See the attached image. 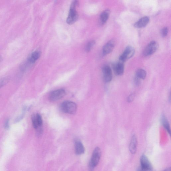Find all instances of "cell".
<instances>
[{"mask_svg": "<svg viewBox=\"0 0 171 171\" xmlns=\"http://www.w3.org/2000/svg\"><path fill=\"white\" fill-rule=\"evenodd\" d=\"M78 5L77 1H73L70 8L69 14L67 20V22L69 25H72L76 22L78 19V15L76 8Z\"/></svg>", "mask_w": 171, "mask_h": 171, "instance_id": "obj_1", "label": "cell"}, {"mask_svg": "<svg viewBox=\"0 0 171 171\" xmlns=\"http://www.w3.org/2000/svg\"><path fill=\"white\" fill-rule=\"evenodd\" d=\"M101 150L98 147H97L94 150L92 154L91 159L89 163V169L92 171L95 167L98 165L101 157Z\"/></svg>", "mask_w": 171, "mask_h": 171, "instance_id": "obj_2", "label": "cell"}, {"mask_svg": "<svg viewBox=\"0 0 171 171\" xmlns=\"http://www.w3.org/2000/svg\"><path fill=\"white\" fill-rule=\"evenodd\" d=\"M61 108L63 112L70 115H74L77 112V106L74 102L66 101L63 102Z\"/></svg>", "mask_w": 171, "mask_h": 171, "instance_id": "obj_3", "label": "cell"}, {"mask_svg": "<svg viewBox=\"0 0 171 171\" xmlns=\"http://www.w3.org/2000/svg\"><path fill=\"white\" fill-rule=\"evenodd\" d=\"M140 166L137 171H152L153 167L147 157L142 155L140 159Z\"/></svg>", "mask_w": 171, "mask_h": 171, "instance_id": "obj_4", "label": "cell"}, {"mask_svg": "<svg viewBox=\"0 0 171 171\" xmlns=\"http://www.w3.org/2000/svg\"><path fill=\"white\" fill-rule=\"evenodd\" d=\"M135 50L131 46H128L125 48V51L119 57L120 61L123 63L131 58L135 53Z\"/></svg>", "mask_w": 171, "mask_h": 171, "instance_id": "obj_5", "label": "cell"}, {"mask_svg": "<svg viewBox=\"0 0 171 171\" xmlns=\"http://www.w3.org/2000/svg\"><path fill=\"white\" fill-rule=\"evenodd\" d=\"M158 47V43L155 41H152L146 46L143 52V54L145 56L152 55L156 52Z\"/></svg>", "mask_w": 171, "mask_h": 171, "instance_id": "obj_6", "label": "cell"}, {"mask_svg": "<svg viewBox=\"0 0 171 171\" xmlns=\"http://www.w3.org/2000/svg\"><path fill=\"white\" fill-rule=\"evenodd\" d=\"M66 95V92L64 90L59 89L54 91L52 92L49 96V100L51 102H54L61 99Z\"/></svg>", "mask_w": 171, "mask_h": 171, "instance_id": "obj_7", "label": "cell"}, {"mask_svg": "<svg viewBox=\"0 0 171 171\" xmlns=\"http://www.w3.org/2000/svg\"><path fill=\"white\" fill-rule=\"evenodd\" d=\"M104 81L108 83L111 81L113 75L112 69L108 65H105L102 68Z\"/></svg>", "mask_w": 171, "mask_h": 171, "instance_id": "obj_8", "label": "cell"}, {"mask_svg": "<svg viewBox=\"0 0 171 171\" xmlns=\"http://www.w3.org/2000/svg\"><path fill=\"white\" fill-rule=\"evenodd\" d=\"M115 42L112 39L107 42L104 46L103 49V53L104 55H106L111 53L115 47Z\"/></svg>", "mask_w": 171, "mask_h": 171, "instance_id": "obj_9", "label": "cell"}, {"mask_svg": "<svg viewBox=\"0 0 171 171\" xmlns=\"http://www.w3.org/2000/svg\"><path fill=\"white\" fill-rule=\"evenodd\" d=\"M113 69L117 75H122L125 70V65L124 63L120 61L117 63L115 64H114Z\"/></svg>", "mask_w": 171, "mask_h": 171, "instance_id": "obj_10", "label": "cell"}, {"mask_svg": "<svg viewBox=\"0 0 171 171\" xmlns=\"http://www.w3.org/2000/svg\"><path fill=\"white\" fill-rule=\"evenodd\" d=\"M149 17L145 16L141 18L135 24V27L137 28H142L146 26L149 22Z\"/></svg>", "mask_w": 171, "mask_h": 171, "instance_id": "obj_11", "label": "cell"}, {"mask_svg": "<svg viewBox=\"0 0 171 171\" xmlns=\"http://www.w3.org/2000/svg\"><path fill=\"white\" fill-rule=\"evenodd\" d=\"M137 145V137L135 135H133L131 140L129 150L131 153L135 155L136 153Z\"/></svg>", "mask_w": 171, "mask_h": 171, "instance_id": "obj_12", "label": "cell"}, {"mask_svg": "<svg viewBox=\"0 0 171 171\" xmlns=\"http://www.w3.org/2000/svg\"><path fill=\"white\" fill-rule=\"evenodd\" d=\"M75 153L77 155H81L84 153L85 149L82 143L79 141H77L75 143Z\"/></svg>", "mask_w": 171, "mask_h": 171, "instance_id": "obj_13", "label": "cell"}, {"mask_svg": "<svg viewBox=\"0 0 171 171\" xmlns=\"http://www.w3.org/2000/svg\"><path fill=\"white\" fill-rule=\"evenodd\" d=\"M110 12L109 10L107 9L103 12L100 16L101 24L103 25L108 21L109 18Z\"/></svg>", "mask_w": 171, "mask_h": 171, "instance_id": "obj_14", "label": "cell"}, {"mask_svg": "<svg viewBox=\"0 0 171 171\" xmlns=\"http://www.w3.org/2000/svg\"><path fill=\"white\" fill-rule=\"evenodd\" d=\"M41 55V53L39 51L33 52L29 57L28 59V62L31 63H34L39 58Z\"/></svg>", "mask_w": 171, "mask_h": 171, "instance_id": "obj_15", "label": "cell"}, {"mask_svg": "<svg viewBox=\"0 0 171 171\" xmlns=\"http://www.w3.org/2000/svg\"><path fill=\"white\" fill-rule=\"evenodd\" d=\"M162 122L164 128L166 130L167 132L170 135L171 130L169 122L166 117L165 115H163L162 118Z\"/></svg>", "mask_w": 171, "mask_h": 171, "instance_id": "obj_16", "label": "cell"}, {"mask_svg": "<svg viewBox=\"0 0 171 171\" xmlns=\"http://www.w3.org/2000/svg\"><path fill=\"white\" fill-rule=\"evenodd\" d=\"M146 73L145 70L140 69L137 70L136 76L139 79H144L146 78Z\"/></svg>", "mask_w": 171, "mask_h": 171, "instance_id": "obj_17", "label": "cell"}, {"mask_svg": "<svg viewBox=\"0 0 171 171\" xmlns=\"http://www.w3.org/2000/svg\"><path fill=\"white\" fill-rule=\"evenodd\" d=\"M95 43V41H92L89 42L88 43L86 47V51L87 52H90L91 50L93 47L94 46Z\"/></svg>", "mask_w": 171, "mask_h": 171, "instance_id": "obj_18", "label": "cell"}, {"mask_svg": "<svg viewBox=\"0 0 171 171\" xmlns=\"http://www.w3.org/2000/svg\"><path fill=\"white\" fill-rule=\"evenodd\" d=\"M36 118L39 127H41L43 125L42 117L39 114H37L36 115Z\"/></svg>", "mask_w": 171, "mask_h": 171, "instance_id": "obj_19", "label": "cell"}, {"mask_svg": "<svg viewBox=\"0 0 171 171\" xmlns=\"http://www.w3.org/2000/svg\"><path fill=\"white\" fill-rule=\"evenodd\" d=\"M10 81L9 78H5L0 79V88L8 84Z\"/></svg>", "mask_w": 171, "mask_h": 171, "instance_id": "obj_20", "label": "cell"}, {"mask_svg": "<svg viewBox=\"0 0 171 171\" xmlns=\"http://www.w3.org/2000/svg\"><path fill=\"white\" fill-rule=\"evenodd\" d=\"M32 121L33 127H34V128L35 129H38L39 127L38 123H37L35 115H33L32 116Z\"/></svg>", "mask_w": 171, "mask_h": 171, "instance_id": "obj_21", "label": "cell"}, {"mask_svg": "<svg viewBox=\"0 0 171 171\" xmlns=\"http://www.w3.org/2000/svg\"><path fill=\"white\" fill-rule=\"evenodd\" d=\"M169 31L168 28L167 27H165L163 28L161 31V34L163 37L166 36L168 34Z\"/></svg>", "mask_w": 171, "mask_h": 171, "instance_id": "obj_22", "label": "cell"}, {"mask_svg": "<svg viewBox=\"0 0 171 171\" xmlns=\"http://www.w3.org/2000/svg\"><path fill=\"white\" fill-rule=\"evenodd\" d=\"M135 94H132L130 95L127 98V101L129 102H132L133 101L135 98Z\"/></svg>", "mask_w": 171, "mask_h": 171, "instance_id": "obj_23", "label": "cell"}, {"mask_svg": "<svg viewBox=\"0 0 171 171\" xmlns=\"http://www.w3.org/2000/svg\"><path fill=\"white\" fill-rule=\"evenodd\" d=\"M140 79L137 78L136 76L134 80V83L136 86H138L140 84Z\"/></svg>", "mask_w": 171, "mask_h": 171, "instance_id": "obj_24", "label": "cell"}, {"mask_svg": "<svg viewBox=\"0 0 171 171\" xmlns=\"http://www.w3.org/2000/svg\"><path fill=\"white\" fill-rule=\"evenodd\" d=\"M5 128L6 129H8L9 127V120H8L5 123Z\"/></svg>", "mask_w": 171, "mask_h": 171, "instance_id": "obj_25", "label": "cell"}, {"mask_svg": "<svg viewBox=\"0 0 171 171\" xmlns=\"http://www.w3.org/2000/svg\"><path fill=\"white\" fill-rule=\"evenodd\" d=\"M163 171H171L170 168H167L165 170H164Z\"/></svg>", "mask_w": 171, "mask_h": 171, "instance_id": "obj_26", "label": "cell"}, {"mask_svg": "<svg viewBox=\"0 0 171 171\" xmlns=\"http://www.w3.org/2000/svg\"><path fill=\"white\" fill-rule=\"evenodd\" d=\"M2 60V57L1 56H0V62Z\"/></svg>", "mask_w": 171, "mask_h": 171, "instance_id": "obj_27", "label": "cell"}]
</instances>
